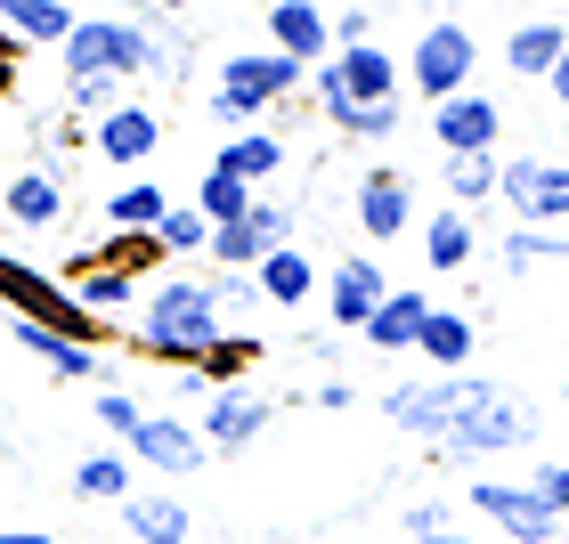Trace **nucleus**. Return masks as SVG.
<instances>
[{
  "instance_id": "nucleus-23",
  "label": "nucleus",
  "mask_w": 569,
  "mask_h": 544,
  "mask_svg": "<svg viewBox=\"0 0 569 544\" xmlns=\"http://www.w3.org/2000/svg\"><path fill=\"white\" fill-rule=\"evenodd\" d=\"M561 49H569V24H553V17H529V24H512L505 33V73L512 82H546V73L561 66Z\"/></svg>"
},
{
  "instance_id": "nucleus-31",
  "label": "nucleus",
  "mask_w": 569,
  "mask_h": 544,
  "mask_svg": "<svg viewBox=\"0 0 569 544\" xmlns=\"http://www.w3.org/2000/svg\"><path fill=\"white\" fill-rule=\"evenodd\" d=\"M261 357H269V350H261V333L244 325V333H228L212 357H196V374L212 382V391H237V382H252V366H261Z\"/></svg>"
},
{
  "instance_id": "nucleus-11",
  "label": "nucleus",
  "mask_w": 569,
  "mask_h": 544,
  "mask_svg": "<svg viewBox=\"0 0 569 544\" xmlns=\"http://www.w3.org/2000/svg\"><path fill=\"white\" fill-rule=\"evenodd\" d=\"M212 90H237V98H252V107L269 114V107H284V98L309 90V66L277 58V49H228L220 73H212Z\"/></svg>"
},
{
  "instance_id": "nucleus-32",
  "label": "nucleus",
  "mask_w": 569,
  "mask_h": 544,
  "mask_svg": "<svg viewBox=\"0 0 569 544\" xmlns=\"http://www.w3.org/2000/svg\"><path fill=\"white\" fill-rule=\"evenodd\" d=\"M154 244L171 252V269H196L203 252H212V220H203L196 203H171V212H163V228H154Z\"/></svg>"
},
{
  "instance_id": "nucleus-33",
  "label": "nucleus",
  "mask_w": 569,
  "mask_h": 544,
  "mask_svg": "<svg viewBox=\"0 0 569 544\" xmlns=\"http://www.w3.org/2000/svg\"><path fill=\"white\" fill-rule=\"evenodd\" d=\"M90 414H98V431H107L114 439V447H131V439H139V423H147V399L139 391H122V382H98V391H90Z\"/></svg>"
},
{
  "instance_id": "nucleus-45",
  "label": "nucleus",
  "mask_w": 569,
  "mask_h": 544,
  "mask_svg": "<svg viewBox=\"0 0 569 544\" xmlns=\"http://www.w3.org/2000/svg\"><path fill=\"white\" fill-rule=\"evenodd\" d=\"M203 399H212V382H203L196 366H179V374H171V414H188V406L203 414Z\"/></svg>"
},
{
  "instance_id": "nucleus-21",
  "label": "nucleus",
  "mask_w": 569,
  "mask_h": 544,
  "mask_svg": "<svg viewBox=\"0 0 569 544\" xmlns=\"http://www.w3.org/2000/svg\"><path fill=\"white\" fill-rule=\"evenodd\" d=\"M114 512H122V536H131V544H188L196 536L179 487H139V496H122Z\"/></svg>"
},
{
  "instance_id": "nucleus-4",
  "label": "nucleus",
  "mask_w": 569,
  "mask_h": 544,
  "mask_svg": "<svg viewBox=\"0 0 569 544\" xmlns=\"http://www.w3.org/2000/svg\"><path fill=\"white\" fill-rule=\"evenodd\" d=\"M407 90L423 98V107H448V98H463L472 90V73H480V41H472V24L463 17H431L423 33H416V49H407Z\"/></svg>"
},
{
  "instance_id": "nucleus-39",
  "label": "nucleus",
  "mask_w": 569,
  "mask_h": 544,
  "mask_svg": "<svg viewBox=\"0 0 569 544\" xmlns=\"http://www.w3.org/2000/svg\"><path fill=\"white\" fill-rule=\"evenodd\" d=\"M122 82H107V73H82V82H66V114H82V122H98V114H114L122 107Z\"/></svg>"
},
{
  "instance_id": "nucleus-1",
  "label": "nucleus",
  "mask_w": 569,
  "mask_h": 544,
  "mask_svg": "<svg viewBox=\"0 0 569 544\" xmlns=\"http://www.w3.org/2000/svg\"><path fill=\"white\" fill-rule=\"evenodd\" d=\"M382 423L423 439L431 455H456V463H488V455H521L537 447V406L521 391L488 374H416V382H391L382 391Z\"/></svg>"
},
{
  "instance_id": "nucleus-34",
  "label": "nucleus",
  "mask_w": 569,
  "mask_h": 544,
  "mask_svg": "<svg viewBox=\"0 0 569 544\" xmlns=\"http://www.w3.org/2000/svg\"><path fill=\"white\" fill-rule=\"evenodd\" d=\"M497 171H505V154H448V203L456 212H480L497 195Z\"/></svg>"
},
{
  "instance_id": "nucleus-40",
  "label": "nucleus",
  "mask_w": 569,
  "mask_h": 544,
  "mask_svg": "<svg viewBox=\"0 0 569 544\" xmlns=\"http://www.w3.org/2000/svg\"><path fill=\"white\" fill-rule=\"evenodd\" d=\"M399 122H407L399 107H358V114L342 122V139H367V147H391V139H399Z\"/></svg>"
},
{
  "instance_id": "nucleus-38",
  "label": "nucleus",
  "mask_w": 569,
  "mask_h": 544,
  "mask_svg": "<svg viewBox=\"0 0 569 544\" xmlns=\"http://www.w3.org/2000/svg\"><path fill=\"white\" fill-rule=\"evenodd\" d=\"M203 284H212V301L228 309V325H244L252 309H261V284H252L244 269H212V261H203Z\"/></svg>"
},
{
  "instance_id": "nucleus-49",
  "label": "nucleus",
  "mask_w": 569,
  "mask_h": 544,
  "mask_svg": "<svg viewBox=\"0 0 569 544\" xmlns=\"http://www.w3.org/2000/svg\"><path fill=\"white\" fill-rule=\"evenodd\" d=\"M147 9H154V17H188L196 0H147Z\"/></svg>"
},
{
  "instance_id": "nucleus-15",
  "label": "nucleus",
  "mask_w": 569,
  "mask_h": 544,
  "mask_svg": "<svg viewBox=\"0 0 569 544\" xmlns=\"http://www.w3.org/2000/svg\"><path fill=\"white\" fill-rule=\"evenodd\" d=\"M261 33H269L277 58H293V66H326L333 58V9H318V0H269Z\"/></svg>"
},
{
  "instance_id": "nucleus-47",
  "label": "nucleus",
  "mask_w": 569,
  "mask_h": 544,
  "mask_svg": "<svg viewBox=\"0 0 569 544\" xmlns=\"http://www.w3.org/2000/svg\"><path fill=\"white\" fill-rule=\"evenodd\" d=\"M546 90H553V107H561V114H569V49H561V66H553V73H546Z\"/></svg>"
},
{
  "instance_id": "nucleus-25",
  "label": "nucleus",
  "mask_w": 569,
  "mask_h": 544,
  "mask_svg": "<svg viewBox=\"0 0 569 544\" xmlns=\"http://www.w3.org/2000/svg\"><path fill=\"white\" fill-rule=\"evenodd\" d=\"M472 350H480V325L463 318V309H431V318H423L416 357H423L431 374H463V366H472Z\"/></svg>"
},
{
  "instance_id": "nucleus-44",
  "label": "nucleus",
  "mask_w": 569,
  "mask_h": 544,
  "mask_svg": "<svg viewBox=\"0 0 569 544\" xmlns=\"http://www.w3.org/2000/svg\"><path fill=\"white\" fill-rule=\"evenodd\" d=\"M358 41H375V17H367V0L333 9V49H358Z\"/></svg>"
},
{
  "instance_id": "nucleus-12",
  "label": "nucleus",
  "mask_w": 569,
  "mask_h": 544,
  "mask_svg": "<svg viewBox=\"0 0 569 544\" xmlns=\"http://www.w3.org/2000/svg\"><path fill=\"white\" fill-rule=\"evenodd\" d=\"M90 154H98V163H114V171H147L154 154H163V114H154L147 98H122L114 114L90 122Z\"/></svg>"
},
{
  "instance_id": "nucleus-6",
  "label": "nucleus",
  "mask_w": 569,
  "mask_h": 544,
  "mask_svg": "<svg viewBox=\"0 0 569 544\" xmlns=\"http://www.w3.org/2000/svg\"><path fill=\"white\" fill-rule=\"evenodd\" d=\"M293 228H301V203H293V195H252V212H244L237 228H212V252H203V261L252 276L277 244H293Z\"/></svg>"
},
{
  "instance_id": "nucleus-50",
  "label": "nucleus",
  "mask_w": 569,
  "mask_h": 544,
  "mask_svg": "<svg viewBox=\"0 0 569 544\" xmlns=\"http://www.w3.org/2000/svg\"><path fill=\"white\" fill-rule=\"evenodd\" d=\"M423 544H480L472 528H448V536H423Z\"/></svg>"
},
{
  "instance_id": "nucleus-35",
  "label": "nucleus",
  "mask_w": 569,
  "mask_h": 544,
  "mask_svg": "<svg viewBox=\"0 0 569 544\" xmlns=\"http://www.w3.org/2000/svg\"><path fill=\"white\" fill-rule=\"evenodd\" d=\"M561 252H569V236H553V228H512V236H497L505 276H537L546 261H561Z\"/></svg>"
},
{
  "instance_id": "nucleus-13",
  "label": "nucleus",
  "mask_w": 569,
  "mask_h": 544,
  "mask_svg": "<svg viewBox=\"0 0 569 544\" xmlns=\"http://www.w3.org/2000/svg\"><path fill=\"white\" fill-rule=\"evenodd\" d=\"M382 293H391V276H382L375 252H342V261H326V325L333 333H367Z\"/></svg>"
},
{
  "instance_id": "nucleus-16",
  "label": "nucleus",
  "mask_w": 569,
  "mask_h": 544,
  "mask_svg": "<svg viewBox=\"0 0 569 544\" xmlns=\"http://www.w3.org/2000/svg\"><path fill=\"white\" fill-rule=\"evenodd\" d=\"M497 139H505V107L488 90H463L448 107H431V147L439 154H497Z\"/></svg>"
},
{
  "instance_id": "nucleus-24",
  "label": "nucleus",
  "mask_w": 569,
  "mask_h": 544,
  "mask_svg": "<svg viewBox=\"0 0 569 544\" xmlns=\"http://www.w3.org/2000/svg\"><path fill=\"white\" fill-rule=\"evenodd\" d=\"M333 66H342V82H350V98L358 107H399V58L382 41H358V49H333Z\"/></svg>"
},
{
  "instance_id": "nucleus-17",
  "label": "nucleus",
  "mask_w": 569,
  "mask_h": 544,
  "mask_svg": "<svg viewBox=\"0 0 569 544\" xmlns=\"http://www.w3.org/2000/svg\"><path fill=\"white\" fill-rule=\"evenodd\" d=\"M9 342L33 357L41 374H58V382H107V357H98L90 342H73V333L58 325H33V318H9Z\"/></svg>"
},
{
  "instance_id": "nucleus-14",
  "label": "nucleus",
  "mask_w": 569,
  "mask_h": 544,
  "mask_svg": "<svg viewBox=\"0 0 569 544\" xmlns=\"http://www.w3.org/2000/svg\"><path fill=\"white\" fill-rule=\"evenodd\" d=\"M73 212V188L58 163H24L17 179H0V220L9 228H33V236H49V228H66Z\"/></svg>"
},
{
  "instance_id": "nucleus-20",
  "label": "nucleus",
  "mask_w": 569,
  "mask_h": 544,
  "mask_svg": "<svg viewBox=\"0 0 569 544\" xmlns=\"http://www.w3.org/2000/svg\"><path fill=\"white\" fill-rule=\"evenodd\" d=\"M252 284H261V309H309L318 284H326V269H318V252L293 236V244H277L269 261L252 269Z\"/></svg>"
},
{
  "instance_id": "nucleus-5",
  "label": "nucleus",
  "mask_w": 569,
  "mask_h": 544,
  "mask_svg": "<svg viewBox=\"0 0 569 544\" xmlns=\"http://www.w3.org/2000/svg\"><path fill=\"white\" fill-rule=\"evenodd\" d=\"M463 504H472L505 544H561V512H546V496H537L529 480H497V472H480L472 487H463Z\"/></svg>"
},
{
  "instance_id": "nucleus-3",
  "label": "nucleus",
  "mask_w": 569,
  "mask_h": 544,
  "mask_svg": "<svg viewBox=\"0 0 569 544\" xmlns=\"http://www.w3.org/2000/svg\"><path fill=\"white\" fill-rule=\"evenodd\" d=\"M82 73H107V82H147V33L131 17H73V33L58 49V82H82Z\"/></svg>"
},
{
  "instance_id": "nucleus-10",
  "label": "nucleus",
  "mask_w": 569,
  "mask_h": 544,
  "mask_svg": "<svg viewBox=\"0 0 569 544\" xmlns=\"http://www.w3.org/2000/svg\"><path fill=\"white\" fill-rule=\"evenodd\" d=\"M269 423H277V399L252 391V382H237V391H212V399H203V414H196V431H203V447H212V463H220V455H244Z\"/></svg>"
},
{
  "instance_id": "nucleus-37",
  "label": "nucleus",
  "mask_w": 569,
  "mask_h": 544,
  "mask_svg": "<svg viewBox=\"0 0 569 544\" xmlns=\"http://www.w3.org/2000/svg\"><path fill=\"white\" fill-rule=\"evenodd\" d=\"M301 98H318V114L333 122V131H342V122L358 114V98H350V82H342V66H333V58H326V66H309V90H301Z\"/></svg>"
},
{
  "instance_id": "nucleus-26",
  "label": "nucleus",
  "mask_w": 569,
  "mask_h": 544,
  "mask_svg": "<svg viewBox=\"0 0 569 544\" xmlns=\"http://www.w3.org/2000/svg\"><path fill=\"white\" fill-rule=\"evenodd\" d=\"M472 252H480V236H472V212L439 203V212L423 220V269H431V276H463V269H472Z\"/></svg>"
},
{
  "instance_id": "nucleus-9",
  "label": "nucleus",
  "mask_w": 569,
  "mask_h": 544,
  "mask_svg": "<svg viewBox=\"0 0 569 544\" xmlns=\"http://www.w3.org/2000/svg\"><path fill=\"white\" fill-rule=\"evenodd\" d=\"M139 463V472H154V480H196L203 463H212V447H203V431L188 423V414H171V406H154L147 423H139V439L122 447Z\"/></svg>"
},
{
  "instance_id": "nucleus-48",
  "label": "nucleus",
  "mask_w": 569,
  "mask_h": 544,
  "mask_svg": "<svg viewBox=\"0 0 569 544\" xmlns=\"http://www.w3.org/2000/svg\"><path fill=\"white\" fill-rule=\"evenodd\" d=\"M0 544H58L49 528H0Z\"/></svg>"
},
{
  "instance_id": "nucleus-27",
  "label": "nucleus",
  "mask_w": 569,
  "mask_h": 544,
  "mask_svg": "<svg viewBox=\"0 0 569 544\" xmlns=\"http://www.w3.org/2000/svg\"><path fill=\"white\" fill-rule=\"evenodd\" d=\"M0 33H9L17 49H66L73 9L66 0H0Z\"/></svg>"
},
{
  "instance_id": "nucleus-42",
  "label": "nucleus",
  "mask_w": 569,
  "mask_h": 544,
  "mask_svg": "<svg viewBox=\"0 0 569 544\" xmlns=\"http://www.w3.org/2000/svg\"><path fill=\"white\" fill-rule=\"evenodd\" d=\"M220 122V139H237V131H261V107L252 98H237V90H212V107H203Z\"/></svg>"
},
{
  "instance_id": "nucleus-7",
  "label": "nucleus",
  "mask_w": 569,
  "mask_h": 544,
  "mask_svg": "<svg viewBox=\"0 0 569 544\" xmlns=\"http://www.w3.org/2000/svg\"><path fill=\"white\" fill-rule=\"evenodd\" d=\"M350 220L367 244H399L407 228H416V171L399 163H367L350 179Z\"/></svg>"
},
{
  "instance_id": "nucleus-28",
  "label": "nucleus",
  "mask_w": 569,
  "mask_h": 544,
  "mask_svg": "<svg viewBox=\"0 0 569 544\" xmlns=\"http://www.w3.org/2000/svg\"><path fill=\"white\" fill-rule=\"evenodd\" d=\"M163 212H171V195L154 188V179H122V188H107V236H154L163 228Z\"/></svg>"
},
{
  "instance_id": "nucleus-8",
  "label": "nucleus",
  "mask_w": 569,
  "mask_h": 544,
  "mask_svg": "<svg viewBox=\"0 0 569 544\" xmlns=\"http://www.w3.org/2000/svg\"><path fill=\"white\" fill-rule=\"evenodd\" d=\"M497 195L512 203L521 228H569V163H553V154H512L497 171Z\"/></svg>"
},
{
  "instance_id": "nucleus-29",
  "label": "nucleus",
  "mask_w": 569,
  "mask_h": 544,
  "mask_svg": "<svg viewBox=\"0 0 569 544\" xmlns=\"http://www.w3.org/2000/svg\"><path fill=\"white\" fill-rule=\"evenodd\" d=\"M73 496H82V504H122V496H139V463L122 455V447H90L82 463H73Z\"/></svg>"
},
{
  "instance_id": "nucleus-30",
  "label": "nucleus",
  "mask_w": 569,
  "mask_h": 544,
  "mask_svg": "<svg viewBox=\"0 0 569 544\" xmlns=\"http://www.w3.org/2000/svg\"><path fill=\"white\" fill-rule=\"evenodd\" d=\"M66 293L82 301L90 318L122 325V318H131V309H139V293H147V284H139V276H122V269H82V276H66Z\"/></svg>"
},
{
  "instance_id": "nucleus-46",
  "label": "nucleus",
  "mask_w": 569,
  "mask_h": 544,
  "mask_svg": "<svg viewBox=\"0 0 569 544\" xmlns=\"http://www.w3.org/2000/svg\"><path fill=\"white\" fill-rule=\"evenodd\" d=\"M309 399H318L326 414H342V406H358V382H342V374H333V382H318V391H309Z\"/></svg>"
},
{
  "instance_id": "nucleus-36",
  "label": "nucleus",
  "mask_w": 569,
  "mask_h": 544,
  "mask_svg": "<svg viewBox=\"0 0 569 544\" xmlns=\"http://www.w3.org/2000/svg\"><path fill=\"white\" fill-rule=\"evenodd\" d=\"M188 203H196V212L212 220V228H237V220L252 212V188H244V179H228V171H203Z\"/></svg>"
},
{
  "instance_id": "nucleus-41",
  "label": "nucleus",
  "mask_w": 569,
  "mask_h": 544,
  "mask_svg": "<svg viewBox=\"0 0 569 544\" xmlns=\"http://www.w3.org/2000/svg\"><path fill=\"white\" fill-rule=\"evenodd\" d=\"M399 528L416 536V544H423V536H448V528H456V504H448V496H423V504L399 512Z\"/></svg>"
},
{
  "instance_id": "nucleus-18",
  "label": "nucleus",
  "mask_w": 569,
  "mask_h": 544,
  "mask_svg": "<svg viewBox=\"0 0 569 544\" xmlns=\"http://www.w3.org/2000/svg\"><path fill=\"white\" fill-rule=\"evenodd\" d=\"M122 17L147 33V82H188V73H196V33H188V17H154L147 0H122Z\"/></svg>"
},
{
  "instance_id": "nucleus-51",
  "label": "nucleus",
  "mask_w": 569,
  "mask_h": 544,
  "mask_svg": "<svg viewBox=\"0 0 569 544\" xmlns=\"http://www.w3.org/2000/svg\"><path fill=\"white\" fill-rule=\"evenodd\" d=\"M561 269H569V252H561Z\"/></svg>"
},
{
  "instance_id": "nucleus-43",
  "label": "nucleus",
  "mask_w": 569,
  "mask_h": 544,
  "mask_svg": "<svg viewBox=\"0 0 569 544\" xmlns=\"http://www.w3.org/2000/svg\"><path fill=\"white\" fill-rule=\"evenodd\" d=\"M529 487L546 496V512H561V521H569V463H537V472H529Z\"/></svg>"
},
{
  "instance_id": "nucleus-2",
  "label": "nucleus",
  "mask_w": 569,
  "mask_h": 544,
  "mask_svg": "<svg viewBox=\"0 0 569 544\" xmlns=\"http://www.w3.org/2000/svg\"><path fill=\"white\" fill-rule=\"evenodd\" d=\"M228 333H244V325H228V309L212 301V284H203V261L196 269H163L139 293L131 309V350L154 357V366H196V357H212Z\"/></svg>"
},
{
  "instance_id": "nucleus-22",
  "label": "nucleus",
  "mask_w": 569,
  "mask_h": 544,
  "mask_svg": "<svg viewBox=\"0 0 569 544\" xmlns=\"http://www.w3.org/2000/svg\"><path fill=\"white\" fill-rule=\"evenodd\" d=\"M293 163V147H284V131H237V139H220V154H212V171H228V179H244L252 195H269V179Z\"/></svg>"
},
{
  "instance_id": "nucleus-19",
  "label": "nucleus",
  "mask_w": 569,
  "mask_h": 544,
  "mask_svg": "<svg viewBox=\"0 0 569 544\" xmlns=\"http://www.w3.org/2000/svg\"><path fill=\"white\" fill-rule=\"evenodd\" d=\"M423 318H431V293H416V284H391L358 342H367L375 357H416V342H423Z\"/></svg>"
}]
</instances>
